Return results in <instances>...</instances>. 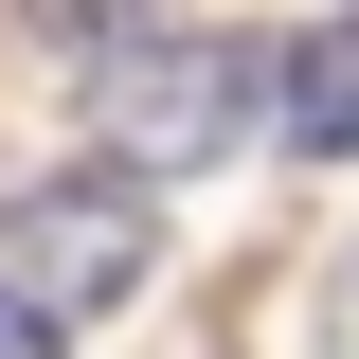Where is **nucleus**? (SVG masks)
I'll return each instance as SVG.
<instances>
[{"label": "nucleus", "instance_id": "nucleus-1", "mask_svg": "<svg viewBox=\"0 0 359 359\" xmlns=\"http://www.w3.org/2000/svg\"><path fill=\"white\" fill-rule=\"evenodd\" d=\"M144 287H162V198L126 162H54V180L0 198V306H36L54 341L108 323V306H144Z\"/></svg>", "mask_w": 359, "mask_h": 359}, {"label": "nucleus", "instance_id": "nucleus-2", "mask_svg": "<svg viewBox=\"0 0 359 359\" xmlns=\"http://www.w3.org/2000/svg\"><path fill=\"white\" fill-rule=\"evenodd\" d=\"M108 144H126L144 198H162L180 162L269 144V36H126L108 54Z\"/></svg>", "mask_w": 359, "mask_h": 359}, {"label": "nucleus", "instance_id": "nucleus-3", "mask_svg": "<svg viewBox=\"0 0 359 359\" xmlns=\"http://www.w3.org/2000/svg\"><path fill=\"white\" fill-rule=\"evenodd\" d=\"M269 144H287V162H359V0L269 54Z\"/></svg>", "mask_w": 359, "mask_h": 359}, {"label": "nucleus", "instance_id": "nucleus-4", "mask_svg": "<svg viewBox=\"0 0 359 359\" xmlns=\"http://www.w3.org/2000/svg\"><path fill=\"white\" fill-rule=\"evenodd\" d=\"M0 359H54V323H36V306H0Z\"/></svg>", "mask_w": 359, "mask_h": 359}]
</instances>
